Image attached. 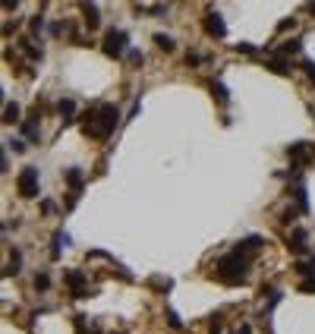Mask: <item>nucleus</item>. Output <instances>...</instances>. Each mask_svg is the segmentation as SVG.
I'll return each instance as SVG.
<instances>
[{
  "mask_svg": "<svg viewBox=\"0 0 315 334\" xmlns=\"http://www.w3.org/2000/svg\"><path fill=\"white\" fill-rule=\"evenodd\" d=\"M117 123H120V110H117V104L104 101V104H95V107L85 110L82 136H89V139H107L117 130Z\"/></svg>",
  "mask_w": 315,
  "mask_h": 334,
  "instance_id": "1",
  "label": "nucleus"
},
{
  "mask_svg": "<svg viewBox=\"0 0 315 334\" xmlns=\"http://www.w3.org/2000/svg\"><path fill=\"white\" fill-rule=\"evenodd\" d=\"M249 265H252V252H246L240 249V246H233V252H227V255H221L218 265H215V278L221 281V284H243L246 275H249Z\"/></svg>",
  "mask_w": 315,
  "mask_h": 334,
  "instance_id": "2",
  "label": "nucleus"
},
{
  "mask_svg": "<svg viewBox=\"0 0 315 334\" xmlns=\"http://www.w3.org/2000/svg\"><path fill=\"white\" fill-rule=\"evenodd\" d=\"M104 54L107 57H123V54H130V35H126L123 29H110L107 35H104Z\"/></svg>",
  "mask_w": 315,
  "mask_h": 334,
  "instance_id": "3",
  "label": "nucleus"
},
{
  "mask_svg": "<svg viewBox=\"0 0 315 334\" xmlns=\"http://www.w3.org/2000/svg\"><path fill=\"white\" fill-rule=\"evenodd\" d=\"M16 190H19L22 199H35L38 195V167H22L19 177H16Z\"/></svg>",
  "mask_w": 315,
  "mask_h": 334,
  "instance_id": "4",
  "label": "nucleus"
},
{
  "mask_svg": "<svg viewBox=\"0 0 315 334\" xmlns=\"http://www.w3.org/2000/svg\"><path fill=\"white\" fill-rule=\"evenodd\" d=\"M63 284L70 287V296H76V299L91 296V293H89V281H85V275H82L79 268H66V271H63Z\"/></svg>",
  "mask_w": 315,
  "mask_h": 334,
  "instance_id": "5",
  "label": "nucleus"
},
{
  "mask_svg": "<svg viewBox=\"0 0 315 334\" xmlns=\"http://www.w3.org/2000/svg\"><path fill=\"white\" fill-rule=\"evenodd\" d=\"M287 158H290V167H293V170H300L303 164H309V161H312L309 142H293V145H287Z\"/></svg>",
  "mask_w": 315,
  "mask_h": 334,
  "instance_id": "6",
  "label": "nucleus"
},
{
  "mask_svg": "<svg viewBox=\"0 0 315 334\" xmlns=\"http://www.w3.org/2000/svg\"><path fill=\"white\" fill-rule=\"evenodd\" d=\"M205 32H208L211 38H224L227 35V25H224V19H221L218 10H208V16H205Z\"/></svg>",
  "mask_w": 315,
  "mask_h": 334,
  "instance_id": "7",
  "label": "nucleus"
},
{
  "mask_svg": "<svg viewBox=\"0 0 315 334\" xmlns=\"http://www.w3.org/2000/svg\"><path fill=\"white\" fill-rule=\"evenodd\" d=\"M306 239H309V237H306V230H300V227H296L293 234H290V243H287V246H290V252L303 255L306 249H309V243H306Z\"/></svg>",
  "mask_w": 315,
  "mask_h": 334,
  "instance_id": "8",
  "label": "nucleus"
},
{
  "mask_svg": "<svg viewBox=\"0 0 315 334\" xmlns=\"http://www.w3.org/2000/svg\"><path fill=\"white\" fill-rule=\"evenodd\" d=\"M63 177H66V183H70V192H82V183H85V177H82V170H79V167H70Z\"/></svg>",
  "mask_w": 315,
  "mask_h": 334,
  "instance_id": "9",
  "label": "nucleus"
},
{
  "mask_svg": "<svg viewBox=\"0 0 315 334\" xmlns=\"http://www.w3.org/2000/svg\"><path fill=\"white\" fill-rule=\"evenodd\" d=\"M22 136H25L29 142H38V139H41V126H38V120H25V123H22Z\"/></svg>",
  "mask_w": 315,
  "mask_h": 334,
  "instance_id": "10",
  "label": "nucleus"
},
{
  "mask_svg": "<svg viewBox=\"0 0 315 334\" xmlns=\"http://www.w3.org/2000/svg\"><path fill=\"white\" fill-rule=\"evenodd\" d=\"M82 13H85V25H89V29H98V22H101L98 6L95 3H82Z\"/></svg>",
  "mask_w": 315,
  "mask_h": 334,
  "instance_id": "11",
  "label": "nucleus"
},
{
  "mask_svg": "<svg viewBox=\"0 0 315 334\" xmlns=\"http://www.w3.org/2000/svg\"><path fill=\"white\" fill-rule=\"evenodd\" d=\"M300 50H303V41L300 38H290V41H284V45L277 48V54L280 57H290V54H300Z\"/></svg>",
  "mask_w": 315,
  "mask_h": 334,
  "instance_id": "12",
  "label": "nucleus"
},
{
  "mask_svg": "<svg viewBox=\"0 0 315 334\" xmlns=\"http://www.w3.org/2000/svg\"><path fill=\"white\" fill-rule=\"evenodd\" d=\"M293 271H296V275H309V278H315V255H309L306 262H293Z\"/></svg>",
  "mask_w": 315,
  "mask_h": 334,
  "instance_id": "13",
  "label": "nucleus"
},
{
  "mask_svg": "<svg viewBox=\"0 0 315 334\" xmlns=\"http://www.w3.org/2000/svg\"><path fill=\"white\" fill-rule=\"evenodd\" d=\"M268 70L277 73V76H290V63H287L284 57H274V60H268Z\"/></svg>",
  "mask_w": 315,
  "mask_h": 334,
  "instance_id": "14",
  "label": "nucleus"
},
{
  "mask_svg": "<svg viewBox=\"0 0 315 334\" xmlns=\"http://www.w3.org/2000/svg\"><path fill=\"white\" fill-rule=\"evenodd\" d=\"M57 110H60V117H63V126H66V123H73V114H76V104H73V101H70V98H66V101H60V104H57Z\"/></svg>",
  "mask_w": 315,
  "mask_h": 334,
  "instance_id": "15",
  "label": "nucleus"
},
{
  "mask_svg": "<svg viewBox=\"0 0 315 334\" xmlns=\"http://www.w3.org/2000/svg\"><path fill=\"white\" fill-rule=\"evenodd\" d=\"M208 89H211V95H215V98L221 101V104H227V101H230V92H227L221 82H215V79H211V82H208Z\"/></svg>",
  "mask_w": 315,
  "mask_h": 334,
  "instance_id": "16",
  "label": "nucleus"
},
{
  "mask_svg": "<svg viewBox=\"0 0 315 334\" xmlns=\"http://www.w3.org/2000/svg\"><path fill=\"white\" fill-rule=\"evenodd\" d=\"M19 265H22V252L13 249V252H10V265H6L3 275H6V278H10V275H19Z\"/></svg>",
  "mask_w": 315,
  "mask_h": 334,
  "instance_id": "17",
  "label": "nucleus"
},
{
  "mask_svg": "<svg viewBox=\"0 0 315 334\" xmlns=\"http://www.w3.org/2000/svg\"><path fill=\"white\" fill-rule=\"evenodd\" d=\"M66 239H70V237H66L63 230H57V234H54V246H50V259H60V246H66Z\"/></svg>",
  "mask_w": 315,
  "mask_h": 334,
  "instance_id": "18",
  "label": "nucleus"
},
{
  "mask_svg": "<svg viewBox=\"0 0 315 334\" xmlns=\"http://www.w3.org/2000/svg\"><path fill=\"white\" fill-rule=\"evenodd\" d=\"M19 104H16V101H10V104L3 107V123H16V120H19Z\"/></svg>",
  "mask_w": 315,
  "mask_h": 334,
  "instance_id": "19",
  "label": "nucleus"
},
{
  "mask_svg": "<svg viewBox=\"0 0 315 334\" xmlns=\"http://www.w3.org/2000/svg\"><path fill=\"white\" fill-rule=\"evenodd\" d=\"M148 284H151V287H155V290H161V293H167V290H170V287H174V281H170V278H161V275H155V278H151V281H148Z\"/></svg>",
  "mask_w": 315,
  "mask_h": 334,
  "instance_id": "20",
  "label": "nucleus"
},
{
  "mask_svg": "<svg viewBox=\"0 0 315 334\" xmlns=\"http://www.w3.org/2000/svg\"><path fill=\"white\" fill-rule=\"evenodd\" d=\"M155 45H158L161 50H167V54L177 48V45H174V38H170V35H164V32H158V35H155Z\"/></svg>",
  "mask_w": 315,
  "mask_h": 334,
  "instance_id": "21",
  "label": "nucleus"
},
{
  "mask_svg": "<svg viewBox=\"0 0 315 334\" xmlns=\"http://www.w3.org/2000/svg\"><path fill=\"white\" fill-rule=\"evenodd\" d=\"M19 48H22V50H25V54H29L32 60H41V48H35L29 38H19Z\"/></svg>",
  "mask_w": 315,
  "mask_h": 334,
  "instance_id": "22",
  "label": "nucleus"
},
{
  "mask_svg": "<svg viewBox=\"0 0 315 334\" xmlns=\"http://www.w3.org/2000/svg\"><path fill=\"white\" fill-rule=\"evenodd\" d=\"M70 29H73V25L66 22V19H63V22H54V25H50V35H54V38H60V35H66Z\"/></svg>",
  "mask_w": 315,
  "mask_h": 334,
  "instance_id": "23",
  "label": "nucleus"
},
{
  "mask_svg": "<svg viewBox=\"0 0 315 334\" xmlns=\"http://www.w3.org/2000/svg\"><path fill=\"white\" fill-rule=\"evenodd\" d=\"M296 202H300V211H309V199H306V186H296Z\"/></svg>",
  "mask_w": 315,
  "mask_h": 334,
  "instance_id": "24",
  "label": "nucleus"
},
{
  "mask_svg": "<svg viewBox=\"0 0 315 334\" xmlns=\"http://www.w3.org/2000/svg\"><path fill=\"white\" fill-rule=\"evenodd\" d=\"M205 54H195V50H189V54H186V66H199V63H205Z\"/></svg>",
  "mask_w": 315,
  "mask_h": 334,
  "instance_id": "25",
  "label": "nucleus"
},
{
  "mask_svg": "<svg viewBox=\"0 0 315 334\" xmlns=\"http://www.w3.org/2000/svg\"><path fill=\"white\" fill-rule=\"evenodd\" d=\"M300 293H315V278H306V281H300Z\"/></svg>",
  "mask_w": 315,
  "mask_h": 334,
  "instance_id": "26",
  "label": "nucleus"
},
{
  "mask_svg": "<svg viewBox=\"0 0 315 334\" xmlns=\"http://www.w3.org/2000/svg\"><path fill=\"white\" fill-rule=\"evenodd\" d=\"M29 25H32V32L38 35V32L45 29V16H41V13H38V16H32V22H29Z\"/></svg>",
  "mask_w": 315,
  "mask_h": 334,
  "instance_id": "27",
  "label": "nucleus"
},
{
  "mask_svg": "<svg viewBox=\"0 0 315 334\" xmlns=\"http://www.w3.org/2000/svg\"><path fill=\"white\" fill-rule=\"evenodd\" d=\"M167 325H170L174 331H180V328H183V322H180V315H177V312H167Z\"/></svg>",
  "mask_w": 315,
  "mask_h": 334,
  "instance_id": "28",
  "label": "nucleus"
},
{
  "mask_svg": "<svg viewBox=\"0 0 315 334\" xmlns=\"http://www.w3.org/2000/svg\"><path fill=\"white\" fill-rule=\"evenodd\" d=\"M303 70H306V76H309V79L315 82V60H309V57H306V60H303Z\"/></svg>",
  "mask_w": 315,
  "mask_h": 334,
  "instance_id": "29",
  "label": "nucleus"
},
{
  "mask_svg": "<svg viewBox=\"0 0 315 334\" xmlns=\"http://www.w3.org/2000/svg\"><path fill=\"white\" fill-rule=\"evenodd\" d=\"M35 287H38V290H47V287H50V278H47V275H35Z\"/></svg>",
  "mask_w": 315,
  "mask_h": 334,
  "instance_id": "30",
  "label": "nucleus"
},
{
  "mask_svg": "<svg viewBox=\"0 0 315 334\" xmlns=\"http://www.w3.org/2000/svg\"><path fill=\"white\" fill-rule=\"evenodd\" d=\"M6 148H13V151H25V142H22V139H6Z\"/></svg>",
  "mask_w": 315,
  "mask_h": 334,
  "instance_id": "31",
  "label": "nucleus"
},
{
  "mask_svg": "<svg viewBox=\"0 0 315 334\" xmlns=\"http://www.w3.org/2000/svg\"><path fill=\"white\" fill-rule=\"evenodd\" d=\"M133 60V63H142V50H135V48H130V54H126Z\"/></svg>",
  "mask_w": 315,
  "mask_h": 334,
  "instance_id": "32",
  "label": "nucleus"
},
{
  "mask_svg": "<svg viewBox=\"0 0 315 334\" xmlns=\"http://www.w3.org/2000/svg\"><path fill=\"white\" fill-rule=\"evenodd\" d=\"M293 25H296V19H284V22L277 25V32H287V29H293Z\"/></svg>",
  "mask_w": 315,
  "mask_h": 334,
  "instance_id": "33",
  "label": "nucleus"
},
{
  "mask_svg": "<svg viewBox=\"0 0 315 334\" xmlns=\"http://www.w3.org/2000/svg\"><path fill=\"white\" fill-rule=\"evenodd\" d=\"M236 50H243V54H255V48H252V45H236Z\"/></svg>",
  "mask_w": 315,
  "mask_h": 334,
  "instance_id": "34",
  "label": "nucleus"
},
{
  "mask_svg": "<svg viewBox=\"0 0 315 334\" xmlns=\"http://www.w3.org/2000/svg\"><path fill=\"white\" fill-rule=\"evenodd\" d=\"M233 334H252V331H249V325H240V328H236Z\"/></svg>",
  "mask_w": 315,
  "mask_h": 334,
  "instance_id": "35",
  "label": "nucleus"
},
{
  "mask_svg": "<svg viewBox=\"0 0 315 334\" xmlns=\"http://www.w3.org/2000/svg\"><path fill=\"white\" fill-rule=\"evenodd\" d=\"M309 10H312V13H315V3H312V6H309Z\"/></svg>",
  "mask_w": 315,
  "mask_h": 334,
  "instance_id": "36",
  "label": "nucleus"
},
{
  "mask_svg": "<svg viewBox=\"0 0 315 334\" xmlns=\"http://www.w3.org/2000/svg\"><path fill=\"white\" fill-rule=\"evenodd\" d=\"M85 334H98V331H85Z\"/></svg>",
  "mask_w": 315,
  "mask_h": 334,
  "instance_id": "37",
  "label": "nucleus"
},
{
  "mask_svg": "<svg viewBox=\"0 0 315 334\" xmlns=\"http://www.w3.org/2000/svg\"><path fill=\"white\" fill-rule=\"evenodd\" d=\"M110 334H114V331H110ZM117 334H120V331H117Z\"/></svg>",
  "mask_w": 315,
  "mask_h": 334,
  "instance_id": "38",
  "label": "nucleus"
}]
</instances>
